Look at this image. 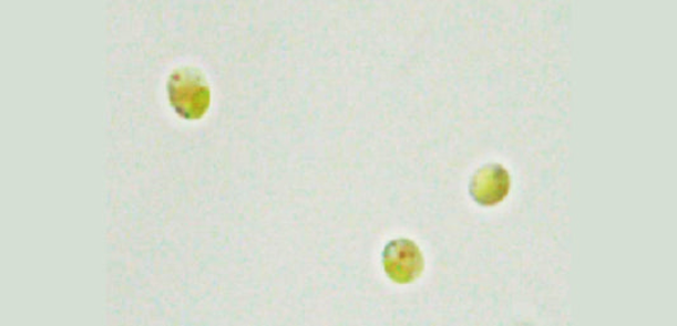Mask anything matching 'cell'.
Segmentation results:
<instances>
[{
  "label": "cell",
  "mask_w": 677,
  "mask_h": 326,
  "mask_svg": "<svg viewBox=\"0 0 677 326\" xmlns=\"http://www.w3.org/2000/svg\"><path fill=\"white\" fill-rule=\"evenodd\" d=\"M171 106L185 119H199L211 107L212 93L202 72L184 67L173 73L167 84Z\"/></svg>",
  "instance_id": "cell-1"
},
{
  "label": "cell",
  "mask_w": 677,
  "mask_h": 326,
  "mask_svg": "<svg viewBox=\"0 0 677 326\" xmlns=\"http://www.w3.org/2000/svg\"><path fill=\"white\" fill-rule=\"evenodd\" d=\"M510 188V173L498 162H489L476 169L469 182V193L472 199L484 208H491L505 200Z\"/></svg>",
  "instance_id": "cell-3"
},
{
  "label": "cell",
  "mask_w": 677,
  "mask_h": 326,
  "mask_svg": "<svg viewBox=\"0 0 677 326\" xmlns=\"http://www.w3.org/2000/svg\"><path fill=\"white\" fill-rule=\"evenodd\" d=\"M381 262L387 276L399 285L416 281L424 269L421 249L410 239H394L389 242L381 254Z\"/></svg>",
  "instance_id": "cell-2"
}]
</instances>
